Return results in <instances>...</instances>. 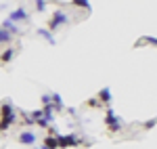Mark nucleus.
Wrapping results in <instances>:
<instances>
[{
    "label": "nucleus",
    "mask_w": 157,
    "mask_h": 149,
    "mask_svg": "<svg viewBox=\"0 0 157 149\" xmlns=\"http://www.w3.org/2000/svg\"><path fill=\"white\" fill-rule=\"evenodd\" d=\"M67 23H69L67 13L65 11H55L52 17H50V21H48V29H57L59 25H67Z\"/></svg>",
    "instance_id": "1"
},
{
    "label": "nucleus",
    "mask_w": 157,
    "mask_h": 149,
    "mask_svg": "<svg viewBox=\"0 0 157 149\" xmlns=\"http://www.w3.org/2000/svg\"><path fill=\"white\" fill-rule=\"evenodd\" d=\"M59 149H65V147H75L80 145V141L73 137V135H59Z\"/></svg>",
    "instance_id": "2"
},
{
    "label": "nucleus",
    "mask_w": 157,
    "mask_h": 149,
    "mask_svg": "<svg viewBox=\"0 0 157 149\" xmlns=\"http://www.w3.org/2000/svg\"><path fill=\"white\" fill-rule=\"evenodd\" d=\"M19 143H23V145H36V135L32 132V130H23V132H19Z\"/></svg>",
    "instance_id": "3"
},
{
    "label": "nucleus",
    "mask_w": 157,
    "mask_h": 149,
    "mask_svg": "<svg viewBox=\"0 0 157 149\" xmlns=\"http://www.w3.org/2000/svg\"><path fill=\"white\" fill-rule=\"evenodd\" d=\"M9 116H15L13 105L11 103H2V105H0V118H9Z\"/></svg>",
    "instance_id": "4"
},
{
    "label": "nucleus",
    "mask_w": 157,
    "mask_h": 149,
    "mask_svg": "<svg viewBox=\"0 0 157 149\" xmlns=\"http://www.w3.org/2000/svg\"><path fill=\"white\" fill-rule=\"evenodd\" d=\"M2 29H6V32H9V34H19V25H15L11 21V19H6V21H2Z\"/></svg>",
    "instance_id": "5"
},
{
    "label": "nucleus",
    "mask_w": 157,
    "mask_h": 149,
    "mask_svg": "<svg viewBox=\"0 0 157 149\" xmlns=\"http://www.w3.org/2000/svg\"><path fill=\"white\" fill-rule=\"evenodd\" d=\"M27 19V13L23 11V9H17V11L11 13V21L15 23V21H25Z\"/></svg>",
    "instance_id": "6"
},
{
    "label": "nucleus",
    "mask_w": 157,
    "mask_h": 149,
    "mask_svg": "<svg viewBox=\"0 0 157 149\" xmlns=\"http://www.w3.org/2000/svg\"><path fill=\"white\" fill-rule=\"evenodd\" d=\"M15 120H17V113H15V116H9V118H0V132H2V130H6Z\"/></svg>",
    "instance_id": "7"
},
{
    "label": "nucleus",
    "mask_w": 157,
    "mask_h": 149,
    "mask_svg": "<svg viewBox=\"0 0 157 149\" xmlns=\"http://www.w3.org/2000/svg\"><path fill=\"white\" fill-rule=\"evenodd\" d=\"M105 122H107V126H113V124H120L121 120L115 116V113L111 112V109H107V116H105Z\"/></svg>",
    "instance_id": "8"
},
{
    "label": "nucleus",
    "mask_w": 157,
    "mask_h": 149,
    "mask_svg": "<svg viewBox=\"0 0 157 149\" xmlns=\"http://www.w3.org/2000/svg\"><path fill=\"white\" fill-rule=\"evenodd\" d=\"M44 147L46 149H59V139L57 137H46L44 139Z\"/></svg>",
    "instance_id": "9"
},
{
    "label": "nucleus",
    "mask_w": 157,
    "mask_h": 149,
    "mask_svg": "<svg viewBox=\"0 0 157 149\" xmlns=\"http://www.w3.org/2000/svg\"><path fill=\"white\" fill-rule=\"evenodd\" d=\"M97 99L101 101V103H109V101H111V90H109V88H103V90L98 92Z\"/></svg>",
    "instance_id": "10"
},
{
    "label": "nucleus",
    "mask_w": 157,
    "mask_h": 149,
    "mask_svg": "<svg viewBox=\"0 0 157 149\" xmlns=\"http://www.w3.org/2000/svg\"><path fill=\"white\" fill-rule=\"evenodd\" d=\"M13 57H15V49H6L4 53H2V57H0V61H2V63H9V61L13 59Z\"/></svg>",
    "instance_id": "11"
},
{
    "label": "nucleus",
    "mask_w": 157,
    "mask_h": 149,
    "mask_svg": "<svg viewBox=\"0 0 157 149\" xmlns=\"http://www.w3.org/2000/svg\"><path fill=\"white\" fill-rule=\"evenodd\" d=\"M38 34H40L42 38H46V40H48V44H55V36L50 34L48 29H38Z\"/></svg>",
    "instance_id": "12"
},
{
    "label": "nucleus",
    "mask_w": 157,
    "mask_h": 149,
    "mask_svg": "<svg viewBox=\"0 0 157 149\" xmlns=\"http://www.w3.org/2000/svg\"><path fill=\"white\" fill-rule=\"evenodd\" d=\"M9 40H11V34H9L6 29H0V44H2V42H9Z\"/></svg>",
    "instance_id": "13"
},
{
    "label": "nucleus",
    "mask_w": 157,
    "mask_h": 149,
    "mask_svg": "<svg viewBox=\"0 0 157 149\" xmlns=\"http://www.w3.org/2000/svg\"><path fill=\"white\" fill-rule=\"evenodd\" d=\"M52 103H55V109H61L63 107V101H61L59 95H52Z\"/></svg>",
    "instance_id": "14"
},
{
    "label": "nucleus",
    "mask_w": 157,
    "mask_h": 149,
    "mask_svg": "<svg viewBox=\"0 0 157 149\" xmlns=\"http://www.w3.org/2000/svg\"><path fill=\"white\" fill-rule=\"evenodd\" d=\"M73 4L75 6H82V9H90V2H86V0H73Z\"/></svg>",
    "instance_id": "15"
},
{
    "label": "nucleus",
    "mask_w": 157,
    "mask_h": 149,
    "mask_svg": "<svg viewBox=\"0 0 157 149\" xmlns=\"http://www.w3.org/2000/svg\"><path fill=\"white\" fill-rule=\"evenodd\" d=\"M36 9H38V11H44V9H46V2H44V0H38V2H36Z\"/></svg>",
    "instance_id": "16"
},
{
    "label": "nucleus",
    "mask_w": 157,
    "mask_h": 149,
    "mask_svg": "<svg viewBox=\"0 0 157 149\" xmlns=\"http://www.w3.org/2000/svg\"><path fill=\"white\" fill-rule=\"evenodd\" d=\"M50 101H52V97H50V95H44V97H42V103H44V107H46V105H50Z\"/></svg>",
    "instance_id": "17"
},
{
    "label": "nucleus",
    "mask_w": 157,
    "mask_h": 149,
    "mask_svg": "<svg viewBox=\"0 0 157 149\" xmlns=\"http://www.w3.org/2000/svg\"><path fill=\"white\" fill-rule=\"evenodd\" d=\"M155 124H157V120H147V122H145V128H153Z\"/></svg>",
    "instance_id": "18"
},
{
    "label": "nucleus",
    "mask_w": 157,
    "mask_h": 149,
    "mask_svg": "<svg viewBox=\"0 0 157 149\" xmlns=\"http://www.w3.org/2000/svg\"><path fill=\"white\" fill-rule=\"evenodd\" d=\"M88 105H90V107H97V105H101V101H98V99H90V101H88Z\"/></svg>",
    "instance_id": "19"
},
{
    "label": "nucleus",
    "mask_w": 157,
    "mask_h": 149,
    "mask_svg": "<svg viewBox=\"0 0 157 149\" xmlns=\"http://www.w3.org/2000/svg\"><path fill=\"white\" fill-rule=\"evenodd\" d=\"M120 128H121V122H120V124H113V126H109V130H111V132H117Z\"/></svg>",
    "instance_id": "20"
},
{
    "label": "nucleus",
    "mask_w": 157,
    "mask_h": 149,
    "mask_svg": "<svg viewBox=\"0 0 157 149\" xmlns=\"http://www.w3.org/2000/svg\"><path fill=\"white\" fill-rule=\"evenodd\" d=\"M145 42H149V44H155V46H157V38H151V36H149V38H145Z\"/></svg>",
    "instance_id": "21"
},
{
    "label": "nucleus",
    "mask_w": 157,
    "mask_h": 149,
    "mask_svg": "<svg viewBox=\"0 0 157 149\" xmlns=\"http://www.w3.org/2000/svg\"><path fill=\"white\" fill-rule=\"evenodd\" d=\"M36 149H46V147H36Z\"/></svg>",
    "instance_id": "22"
}]
</instances>
